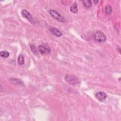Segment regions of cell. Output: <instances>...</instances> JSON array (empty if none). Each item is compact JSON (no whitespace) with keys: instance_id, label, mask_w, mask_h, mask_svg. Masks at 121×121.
I'll use <instances>...</instances> for the list:
<instances>
[{"instance_id":"8992f818","label":"cell","mask_w":121,"mask_h":121,"mask_svg":"<svg viewBox=\"0 0 121 121\" xmlns=\"http://www.w3.org/2000/svg\"><path fill=\"white\" fill-rule=\"evenodd\" d=\"M38 50L42 54L50 53L51 52V49L50 48L42 45H40L38 46Z\"/></svg>"},{"instance_id":"52a82bcc","label":"cell","mask_w":121,"mask_h":121,"mask_svg":"<svg viewBox=\"0 0 121 121\" xmlns=\"http://www.w3.org/2000/svg\"><path fill=\"white\" fill-rule=\"evenodd\" d=\"M50 31L52 34H53L54 35L57 37H60L63 35L62 32L60 31L55 27L51 28L50 29Z\"/></svg>"},{"instance_id":"7c38bea8","label":"cell","mask_w":121,"mask_h":121,"mask_svg":"<svg viewBox=\"0 0 121 121\" xmlns=\"http://www.w3.org/2000/svg\"><path fill=\"white\" fill-rule=\"evenodd\" d=\"M0 55L2 58H8L9 56V53L6 51H2L0 52Z\"/></svg>"},{"instance_id":"4fadbf2b","label":"cell","mask_w":121,"mask_h":121,"mask_svg":"<svg viewBox=\"0 0 121 121\" xmlns=\"http://www.w3.org/2000/svg\"><path fill=\"white\" fill-rule=\"evenodd\" d=\"M10 82H11L13 84H20V83L21 84H22V82L21 80L18 79H13V78H11L10 79Z\"/></svg>"},{"instance_id":"9c48e42d","label":"cell","mask_w":121,"mask_h":121,"mask_svg":"<svg viewBox=\"0 0 121 121\" xmlns=\"http://www.w3.org/2000/svg\"><path fill=\"white\" fill-rule=\"evenodd\" d=\"M18 63L20 65H23L25 63V59L23 55L21 54H19L18 57Z\"/></svg>"},{"instance_id":"6da1fadb","label":"cell","mask_w":121,"mask_h":121,"mask_svg":"<svg viewBox=\"0 0 121 121\" xmlns=\"http://www.w3.org/2000/svg\"><path fill=\"white\" fill-rule=\"evenodd\" d=\"M65 80L71 85H76L80 83L79 78L75 75L71 74H67L65 76Z\"/></svg>"},{"instance_id":"8fae6325","label":"cell","mask_w":121,"mask_h":121,"mask_svg":"<svg viewBox=\"0 0 121 121\" xmlns=\"http://www.w3.org/2000/svg\"><path fill=\"white\" fill-rule=\"evenodd\" d=\"M83 4L86 8H89L92 6V1L90 0H85L83 1Z\"/></svg>"},{"instance_id":"7a4b0ae2","label":"cell","mask_w":121,"mask_h":121,"mask_svg":"<svg viewBox=\"0 0 121 121\" xmlns=\"http://www.w3.org/2000/svg\"><path fill=\"white\" fill-rule=\"evenodd\" d=\"M94 40L98 42L102 43L104 42L106 40V36L101 31H97L94 35Z\"/></svg>"},{"instance_id":"30bf717a","label":"cell","mask_w":121,"mask_h":121,"mask_svg":"<svg viewBox=\"0 0 121 121\" xmlns=\"http://www.w3.org/2000/svg\"><path fill=\"white\" fill-rule=\"evenodd\" d=\"M112 7L109 5H107V6H105V13L106 15H110L112 13Z\"/></svg>"},{"instance_id":"5bb4252c","label":"cell","mask_w":121,"mask_h":121,"mask_svg":"<svg viewBox=\"0 0 121 121\" xmlns=\"http://www.w3.org/2000/svg\"><path fill=\"white\" fill-rule=\"evenodd\" d=\"M94 2L95 4H97V2H98V0H94Z\"/></svg>"},{"instance_id":"277c9868","label":"cell","mask_w":121,"mask_h":121,"mask_svg":"<svg viewBox=\"0 0 121 121\" xmlns=\"http://www.w3.org/2000/svg\"><path fill=\"white\" fill-rule=\"evenodd\" d=\"M95 96L98 100L102 102L106 99L107 97V94L104 92L100 91L95 94Z\"/></svg>"},{"instance_id":"3957f363","label":"cell","mask_w":121,"mask_h":121,"mask_svg":"<svg viewBox=\"0 0 121 121\" xmlns=\"http://www.w3.org/2000/svg\"><path fill=\"white\" fill-rule=\"evenodd\" d=\"M49 13L52 17L55 18L57 20H58L61 22H65V19L63 17H62L59 13H58L56 10L51 9L49 11Z\"/></svg>"},{"instance_id":"ba28073f","label":"cell","mask_w":121,"mask_h":121,"mask_svg":"<svg viewBox=\"0 0 121 121\" xmlns=\"http://www.w3.org/2000/svg\"><path fill=\"white\" fill-rule=\"evenodd\" d=\"M70 10L74 13H77L78 12V8L77 3L76 2H75L74 3H73V4L70 6Z\"/></svg>"},{"instance_id":"5b68a950","label":"cell","mask_w":121,"mask_h":121,"mask_svg":"<svg viewBox=\"0 0 121 121\" xmlns=\"http://www.w3.org/2000/svg\"><path fill=\"white\" fill-rule=\"evenodd\" d=\"M21 14L23 17L27 19L30 22H33V18L30 13L26 9H23L21 11Z\"/></svg>"}]
</instances>
